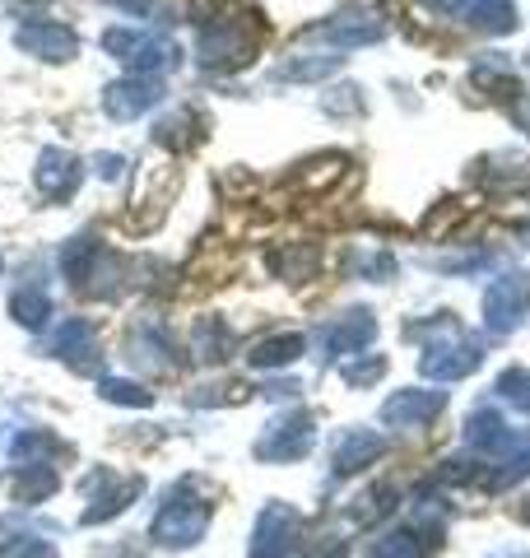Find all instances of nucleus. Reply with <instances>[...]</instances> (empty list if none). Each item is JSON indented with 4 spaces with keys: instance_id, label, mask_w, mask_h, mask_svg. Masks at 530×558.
<instances>
[{
    "instance_id": "obj_2",
    "label": "nucleus",
    "mask_w": 530,
    "mask_h": 558,
    "mask_svg": "<svg viewBox=\"0 0 530 558\" xmlns=\"http://www.w3.org/2000/svg\"><path fill=\"white\" fill-rule=\"evenodd\" d=\"M526 312H530V275L511 270L503 279H493L489 293H484V326L489 330H511V326H521Z\"/></svg>"
},
{
    "instance_id": "obj_1",
    "label": "nucleus",
    "mask_w": 530,
    "mask_h": 558,
    "mask_svg": "<svg viewBox=\"0 0 530 558\" xmlns=\"http://www.w3.org/2000/svg\"><path fill=\"white\" fill-rule=\"evenodd\" d=\"M484 363V349L474 344V340H466L461 330H447V340H437V344H429V354H423V377H433V381H456V377H470L474 368Z\"/></svg>"
},
{
    "instance_id": "obj_7",
    "label": "nucleus",
    "mask_w": 530,
    "mask_h": 558,
    "mask_svg": "<svg viewBox=\"0 0 530 558\" xmlns=\"http://www.w3.org/2000/svg\"><path fill=\"white\" fill-rule=\"evenodd\" d=\"M498 396L507 400L511 410L530 414V373H526V368H511V373H503V377H498Z\"/></svg>"
},
{
    "instance_id": "obj_10",
    "label": "nucleus",
    "mask_w": 530,
    "mask_h": 558,
    "mask_svg": "<svg viewBox=\"0 0 530 558\" xmlns=\"http://www.w3.org/2000/svg\"><path fill=\"white\" fill-rule=\"evenodd\" d=\"M521 517H526V521H530V502H526V508H521Z\"/></svg>"
},
{
    "instance_id": "obj_9",
    "label": "nucleus",
    "mask_w": 530,
    "mask_h": 558,
    "mask_svg": "<svg viewBox=\"0 0 530 558\" xmlns=\"http://www.w3.org/2000/svg\"><path fill=\"white\" fill-rule=\"evenodd\" d=\"M498 558H530V554H511V549H503V554H498Z\"/></svg>"
},
{
    "instance_id": "obj_3",
    "label": "nucleus",
    "mask_w": 530,
    "mask_h": 558,
    "mask_svg": "<svg viewBox=\"0 0 530 558\" xmlns=\"http://www.w3.org/2000/svg\"><path fill=\"white\" fill-rule=\"evenodd\" d=\"M437 539H442V526H437L433 517H423V526L414 521V526H400V531H392L386 539H377L373 558H433Z\"/></svg>"
},
{
    "instance_id": "obj_4",
    "label": "nucleus",
    "mask_w": 530,
    "mask_h": 558,
    "mask_svg": "<svg viewBox=\"0 0 530 558\" xmlns=\"http://www.w3.org/2000/svg\"><path fill=\"white\" fill-rule=\"evenodd\" d=\"M442 405H447L442 391H400V396L386 400L382 418L386 424H400V428H419V424H429V418H437Z\"/></svg>"
},
{
    "instance_id": "obj_5",
    "label": "nucleus",
    "mask_w": 530,
    "mask_h": 558,
    "mask_svg": "<svg viewBox=\"0 0 530 558\" xmlns=\"http://www.w3.org/2000/svg\"><path fill=\"white\" fill-rule=\"evenodd\" d=\"M442 10L461 14L466 24L484 28V33H507L517 24V10H511V0H442Z\"/></svg>"
},
{
    "instance_id": "obj_6",
    "label": "nucleus",
    "mask_w": 530,
    "mask_h": 558,
    "mask_svg": "<svg viewBox=\"0 0 530 558\" xmlns=\"http://www.w3.org/2000/svg\"><path fill=\"white\" fill-rule=\"evenodd\" d=\"M382 451H386V442H382V438H363V433H353V438L345 442V451L335 457V470H340V475H349V470L368 465L373 457H382Z\"/></svg>"
},
{
    "instance_id": "obj_8",
    "label": "nucleus",
    "mask_w": 530,
    "mask_h": 558,
    "mask_svg": "<svg viewBox=\"0 0 530 558\" xmlns=\"http://www.w3.org/2000/svg\"><path fill=\"white\" fill-rule=\"evenodd\" d=\"M382 373H386V363H382V359H373V363H353V368H349L345 377H349V381H377Z\"/></svg>"
}]
</instances>
